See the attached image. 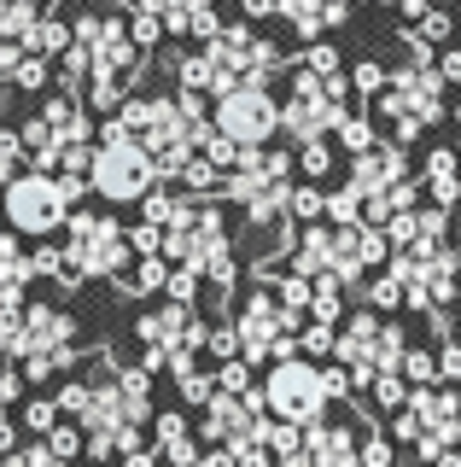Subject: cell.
Masks as SVG:
<instances>
[{
	"label": "cell",
	"mask_w": 461,
	"mask_h": 467,
	"mask_svg": "<svg viewBox=\"0 0 461 467\" xmlns=\"http://www.w3.org/2000/svg\"><path fill=\"white\" fill-rule=\"evenodd\" d=\"M82 193H94L88 175H65V170H30L24 164L0 193V211H6V228L30 234V240H47V234H65L70 211L82 204Z\"/></svg>",
	"instance_id": "obj_1"
},
{
	"label": "cell",
	"mask_w": 461,
	"mask_h": 467,
	"mask_svg": "<svg viewBox=\"0 0 461 467\" xmlns=\"http://www.w3.org/2000/svg\"><path fill=\"white\" fill-rule=\"evenodd\" d=\"M444 88H450V82H444L438 65H409V70H397V77H385V88L374 94V123H385L403 146L421 140L426 129L438 123L444 111H450Z\"/></svg>",
	"instance_id": "obj_2"
},
{
	"label": "cell",
	"mask_w": 461,
	"mask_h": 467,
	"mask_svg": "<svg viewBox=\"0 0 461 467\" xmlns=\"http://www.w3.org/2000/svg\"><path fill=\"white\" fill-rule=\"evenodd\" d=\"M351 111V82L339 77H322L310 65H292V88H286V106H281V129L292 135L298 146L304 140H327L339 129V117Z\"/></svg>",
	"instance_id": "obj_3"
},
{
	"label": "cell",
	"mask_w": 461,
	"mask_h": 467,
	"mask_svg": "<svg viewBox=\"0 0 461 467\" xmlns=\"http://www.w3.org/2000/svg\"><path fill=\"white\" fill-rule=\"evenodd\" d=\"M0 345L6 357H53V368L77 362V316L59 304H24V310H0Z\"/></svg>",
	"instance_id": "obj_4"
},
{
	"label": "cell",
	"mask_w": 461,
	"mask_h": 467,
	"mask_svg": "<svg viewBox=\"0 0 461 467\" xmlns=\"http://www.w3.org/2000/svg\"><path fill=\"white\" fill-rule=\"evenodd\" d=\"M88 182H94V193L106 199V204H135V199H147L164 175H158V158L135 135H118V140H99L94 146Z\"/></svg>",
	"instance_id": "obj_5"
},
{
	"label": "cell",
	"mask_w": 461,
	"mask_h": 467,
	"mask_svg": "<svg viewBox=\"0 0 461 467\" xmlns=\"http://www.w3.org/2000/svg\"><path fill=\"white\" fill-rule=\"evenodd\" d=\"M135 333H140V350H147V368H181V362H193L199 350L210 345V327L193 316V304H176L169 298L164 310H152V316H140L135 321Z\"/></svg>",
	"instance_id": "obj_6"
},
{
	"label": "cell",
	"mask_w": 461,
	"mask_h": 467,
	"mask_svg": "<svg viewBox=\"0 0 461 467\" xmlns=\"http://www.w3.org/2000/svg\"><path fill=\"white\" fill-rule=\"evenodd\" d=\"M216 77H222V94L234 82H275V70H286V53L275 41H263L251 24H222L216 36L205 41Z\"/></svg>",
	"instance_id": "obj_7"
},
{
	"label": "cell",
	"mask_w": 461,
	"mask_h": 467,
	"mask_svg": "<svg viewBox=\"0 0 461 467\" xmlns=\"http://www.w3.org/2000/svg\"><path fill=\"white\" fill-rule=\"evenodd\" d=\"M210 123L240 146H269L281 135V99L269 94V82H234L228 94L210 99Z\"/></svg>",
	"instance_id": "obj_8"
},
{
	"label": "cell",
	"mask_w": 461,
	"mask_h": 467,
	"mask_svg": "<svg viewBox=\"0 0 461 467\" xmlns=\"http://www.w3.org/2000/svg\"><path fill=\"white\" fill-rule=\"evenodd\" d=\"M263 398H269V415L281 420H298V427H310V420L327 415V386H322V368L304 362V350L298 357H281L269 362V379H263Z\"/></svg>",
	"instance_id": "obj_9"
},
{
	"label": "cell",
	"mask_w": 461,
	"mask_h": 467,
	"mask_svg": "<svg viewBox=\"0 0 461 467\" xmlns=\"http://www.w3.org/2000/svg\"><path fill=\"white\" fill-rule=\"evenodd\" d=\"M65 252L82 275H118L135 245H128V228L118 216H99V211H70L65 223Z\"/></svg>",
	"instance_id": "obj_10"
},
{
	"label": "cell",
	"mask_w": 461,
	"mask_h": 467,
	"mask_svg": "<svg viewBox=\"0 0 461 467\" xmlns=\"http://www.w3.org/2000/svg\"><path fill=\"white\" fill-rule=\"evenodd\" d=\"M304 444H310V462L315 467H363V438L344 427L339 415H322L304 427Z\"/></svg>",
	"instance_id": "obj_11"
},
{
	"label": "cell",
	"mask_w": 461,
	"mask_h": 467,
	"mask_svg": "<svg viewBox=\"0 0 461 467\" xmlns=\"http://www.w3.org/2000/svg\"><path fill=\"white\" fill-rule=\"evenodd\" d=\"M152 444H158V456H164L169 467H199V456H205V444L193 438V420L176 415V409L152 415Z\"/></svg>",
	"instance_id": "obj_12"
},
{
	"label": "cell",
	"mask_w": 461,
	"mask_h": 467,
	"mask_svg": "<svg viewBox=\"0 0 461 467\" xmlns=\"http://www.w3.org/2000/svg\"><path fill=\"white\" fill-rule=\"evenodd\" d=\"M275 12H281V18L292 24L304 41H315V36H327L333 24H344L351 0H275Z\"/></svg>",
	"instance_id": "obj_13"
},
{
	"label": "cell",
	"mask_w": 461,
	"mask_h": 467,
	"mask_svg": "<svg viewBox=\"0 0 461 467\" xmlns=\"http://www.w3.org/2000/svg\"><path fill=\"white\" fill-rule=\"evenodd\" d=\"M41 117H47V129L59 135V146H77V140H88V135H94L88 111L77 106V94H70V88H59V94L41 106ZM59 158H65V152H59Z\"/></svg>",
	"instance_id": "obj_14"
},
{
	"label": "cell",
	"mask_w": 461,
	"mask_h": 467,
	"mask_svg": "<svg viewBox=\"0 0 461 467\" xmlns=\"http://www.w3.org/2000/svg\"><path fill=\"white\" fill-rule=\"evenodd\" d=\"M286 263L304 275H327L333 269V223H310L304 234H298V245L286 252Z\"/></svg>",
	"instance_id": "obj_15"
},
{
	"label": "cell",
	"mask_w": 461,
	"mask_h": 467,
	"mask_svg": "<svg viewBox=\"0 0 461 467\" xmlns=\"http://www.w3.org/2000/svg\"><path fill=\"white\" fill-rule=\"evenodd\" d=\"M70 41H77V24L59 18V12H41L36 29H30V47H36V53H47V58H59Z\"/></svg>",
	"instance_id": "obj_16"
},
{
	"label": "cell",
	"mask_w": 461,
	"mask_h": 467,
	"mask_svg": "<svg viewBox=\"0 0 461 467\" xmlns=\"http://www.w3.org/2000/svg\"><path fill=\"white\" fill-rule=\"evenodd\" d=\"M310 321H327V327H339L344 321V281L333 269L315 275V298H310Z\"/></svg>",
	"instance_id": "obj_17"
},
{
	"label": "cell",
	"mask_w": 461,
	"mask_h": 467,
	"mask_svg": "<svg viewBox=\"0 0 461 467\" xmlns=\"http://www.w3.org/2000/svg\"><path fill=\"white\" fill-rule=\"evenodd\" d=\"M47 77H53V58H47V53H36V47H24V53H18V65L6 70V82H12V88H24V94H41V88H47Z\"/></svg>",
	"instance_id": "obj_18"
},
{
	"label": "cell",
	"mask_w": 461,
	"mask_h": 467,
	"mask_svg": "<svg viewBox=\"0 0 461 467\" xmlns=\"http://www.w3.org/2000/svg\"><path fill=\"white\" fill-rule=\"evenodd\" d=\"M333 135H339V146H344V152L356 158V152H368V146L380 140V123H374V117H363V111H344Z\"/></svg>",
	"instance_id": "obj_19"
},
{
	"label": "cell",
	"mask_w": 461,
	"mask_h": 467,
	"mask_svg": "<svg viewBox=\"0 0 461 467\" xmlns=\"http://www.w3.org/2000/svg\"><path fill=\"white\" fill-rule=\"evenodd\" d=\"M30 263H36V275H53L59 286H77V281H82V269L70 263V252H65V245H36V252H30Z\"/></svg>",
	"instance_id": "obj_20"
},
{
	"label": "cell",
	"mask_w": 461,
	"mask_h": 467,
	"mask_svg": "<svg viewBox=\"0 0 461 467\" xmlns=\"http://www.w3.org/2000/svg\"><path fill=\"white\" fill-rule=\"evenodd\" d=\"M176 374V391H181V403H193V409H205L216 398V374L205 368H193V362H181V368H169Z\"/></svg>",
	"instance_id": "obj_21"
},
{
	"label": "cell",
	"mask_w": 461,
	"mask_h": 467,
	"mask_svg": "<svg viewBox=\"0 0 461 467\" xmlns=\"http://www.w3.org/2000/svg\"><path fill=\"white\" fill-rule=\"evenodd\" d=\"M403 292H409V286H403L392 269H380V275H368V281H363V298L374 304V310H385V316L403 310Z\"/></svg>",
	"instance_id": "obj_22"
},
{
	"label": "cell",
	"mask_w": 461,
	"mask_h": 467,
	"mask_svg": "<svg viewBox=\"0 0 461 467\" xmlns=\"http://www.w3.org/2000/svg\"><path fill=\"white\" fill-rule=\"evenodd\" d=\"M368 391H374V403L385 409V415H392V409H403L409 403V379H403V368H380L368 379Z\"/></svg>",
	"instance_id": "obj_23"
},
{
	"label": "cell",
	"mask_w": 461,
	"mask_h": 467,
	"mask_svg": "<svg viewBox=\"0 0 461 467\" xmlns=\"http://www.w3.org/2000/svg\"><path fill=\"white\" fill-rule=\"evenodd\" d=\"M222 175H228V170H216L205 152H193V158H187V164H181V175H176V182L187 187V193H210V187L222 182Z\"/></svg>",
	"instance_id": "obj_24"
},
{
	"label": "cell",
	"mask_w": 461,
	"mask_h": 467,
	"mask_svg": "<svg viewBox=\"0 0 461 467\" xmlns=\"http://www.w3.org/2000/svg\"><path fill=\"white\" fill-rule=\"evenodd\" d=\"M135 6L158 12V18H164V36H187V18H193L199 0H135Z\"/></svg>",
	"instance_id": "obj_25"
},
{
	"label": "cell",
	"mask_w": 461,
	"mask_h": 467,
	"mask_svg": "<svg viewBox=\"0 0 461 467\" xmlns=\"http://www.w3.org/2000/svg\"><path fill=\"white\" fill-rule=\"evenodd\" d=\"M199 152H205V158H210V164H216V170H234V164H240V152H246V146H240L234 135H222V129H216V123H210V135H205V140H199Z\"/></svg>",
	"instance_id": "obj_26"
},
{
	"label": "cell",
	"mask_w": 461,
	"mask_h": 467,
	"mask_svg": "<svg viewBox=\"0 0 461 467\" xmlns=\"http://www.w3.org/2000/svg\"><path fill=\"white\" fill-rule=\"evenodd\" d=\"M397 368H403V379H409V386H438V357H432V350H415V345H409Z\"/></svg>",
	"instance_id": "obj_27"
},
{
	"label": "cell",
	"mask_w": 461,
	"mask_h": 467,
	"mask_svg": "<svg viewBox=\"0 0 461 467\" xmlns=\"http://www.w3.org/2000/svg\"><path fill=\"white\" fill-rule=\"evenodd\" d=\"M0 467H70L65 456H59V450H53L47 444V438H36V444H24V450H12V456L6 462H0Z\"/></svg>",
	"instance_id": "obj_28"
},
{
	"label": "cell",
	"mask_w": 461,
	"mask_h": 467,
	"mask_svg": "<svg viewBox=\"0 0 461 467\" xmlns=\"http://www.w3.org/2000/svg\"><path fill=\"white\" fill-rule=\"evenodd\" d=\"M47 444L59 450L65 462H70V456H88V432H82V420H77V415H70V420H59V427L47 432Z\"/></svg>",
	"instance_id": "obj_29"
},
{
	"label": "cell",
	"mask_w": 461,
	"mask_h": 467,
	"mask_svg": "<svg viewBox=\"0 0 461 467\" xmlns=\"http://www.w3.org/2000/svg\"><path fill=\"white\" fill-rule=\"evenodd\" d=\"M327 216H333V228L339 223H363V193H356L351 182L333 187V193H327Z\"/></svg>",
	"instance_id": "obj_30"
},
{
	"label": "cell",
	"mask_w": 461,
	"mask_h": 467,
	"mask_svg": "<svg viewBox=\"0 0 461 467\" xmlns=\"http://www.w3.org/2000/svg\"><path fill=\"white\" fill-rule=\"evenodd\" d=\"M363 467H397V438H385L380 427L363 432Z\"/></svg>",
	"instance_id": "obj_31"
},
{
	"label": "cell",
	"mask_w": 461,
	"mask_h": 467,
	"mask_svg": "<svg viewBox=\"0 0 461 467\" xmlns=\"http://www.w3.org/2000/svg\"><path fill=\"white\" fill-rule=\"evenodd\" d=\"M199 281H205V275H199L193 263H169V281H164V292H169L176 304H193V298H199Z\"/></svg>",
	"instance_id": "obj_32"
},
{
	"label": "cell",
	"mask_w": 461,
	"mask_h": 467,
	"mask_svg": "<svg viewBox=\"0 0 461 467\" xmlns=\"http://www.w3.org/2000/svg\"><path fill=\"white\" fill-rule=\"evenodd\" d=\"M421 187H426V199L432 204H461V170H444V175H421Z\"/></svg>",
	"instance_id": "obj_33"
},
{
	"label": "cell",
	"mask_w": 461,
	"mask_h": 467,
	"mask_svg": "<svg viewBox=\"0 0 461 467\" xmlns=\"http://www.w3.org/2000/svg\"><path fill=\"white\" fill-rule=\"evenodd\" d=\"M333 339H339V327H327V321H304L298 350H304V357H333Z\"/></svg>",
	"instance_id": "obj_34"
},
{
	"label": "cell",
	"mask_w": 461,
	"mask_h": 467,
	"mask_svg": "<svg viewBox=\"0 0 461 467\" xmlns=\"http://www.w3.org/2000/svg\"><path fill=\"white\" fill-rule=\"evenodd\" d=\"M24 427H30L36 438H47L53 427H59V403H53V398H36V403H24Z\"/></svg>",
	"instance_id": "obj_35"
},
{
	"label": "cell",
	"mask_w": 461,
	"mask_h": 467,
	"mask_svg": "<svg viewBox=\"0 0 461 467\" xmlns=\"http://www.w3.org/2000/svg\"><path fill=\"white\" fill-rule=\"evenodd\" d=\"M216 29H222V18H216V0H199L193 18H187V41H199V47H205Z\"/></svg>",
	"instance_id": "obj_36"
},
{
	"label": "cell",
	"mask_w": 461,
	"mask_h": 467,
	"mask_svg": "<svg viewBox=\"0 0 461 467\" xmlns=\"http://www.w3.org/2000/svg\"><path fill=\"white\" fill-rule=\"evenodd\" d=\"M216 386H222V391H251V362L246 357L216 362Z\"/></svg>",
	"instance_id": "obj_37"
},
{
	"label": "cell",
	"mask_w": 461,
	"mask_h": 467,
	"mask_svg": "<svg viewBox=\"0 0 461 467\" xmlns=\"http://www.w3.org/2000/svg\"><path fill=\"white\" fill-rule=\"evenodd\" d=\"M53 403H59V415H77L82 420V415H88V403H94V386H88V379H70Z\"/></svg>",
	"instance_id": "obj_38"
},
{
	"label": "cell",
	"mask_w": 461,
	"mask_h": 467,
	"mask_svg": "<svg viewBox=\"0 0 461 467\" xmlns=\"http://www.w3.org/2000/svg\"><path fill=\"white\" fill-rule=\"evenodd\" d=\"M128 245H135V257H147V252H164V223H147V216H140V223L128 228Z\"/></svg>",
	"instance_id": "obj_39"
},
{
	"label": "cell",
	"mask_w": 461,
	"mask_h": 467,
	"mask_svg": "<svg viewBox=\"0 0 461 467\" xmlns=\"http://www.w3.org/2000/svg\"><path fill=\"white\" fill-rule=\"evenodd\" d=\"M415 29H421L432 47H438V41H450V29H456V24H450V12H444V6H426L421 18H415Z\"/></svg>",
	"instance_id": "obj_40"
},
{
	"label": "cell",
	"mask_w": 461,
	"mask_h": 467,
	"mask_svg": "<svg viewBox=\"0 0 461 467\" xmlns=\"http://www.w3.org/2000/svg\"><path fill=\"white\" fill-rule=\"evenodd\" d=\"M298 170H304V175H327V170H333L327 140H304V146H298Z\"/></svg>",
	"instance_id": "obj_41"
},
{
	"label": "cell",
	"mask_w": 461,
	"mask_h": 467,
	"mask_svg": "<svg viewBox=\"0 0 461 467\" xmlns=\"http://www.w3.org/2000/svg\"><path fill=\"white\" fill-rule=\"evenodd\" d=\"M322 386H327V398L339 403V398H351V391H356V374H351V368H344V362L333 357V362L322 368Z\"/></svg>",
	"instance_id": "obj_42"
},
{
	"label": "cell",
	"mask_w": 461,
	"mask_h": 467,
	"mask_svg": "<svg viewBox=\"0 0 461 467\" xmlns=\"http://www.w3.org/2000/svg\"><path fill=\"white\" fill-rule=\"evenodd\" d=\"M292 216H298V223L327 216V193H315V187H292Z\"/></svg>",
	"instance_id": "obj_43"
},
{
	"label": "cell",
	"mask_w": 461,
	"mask_h": 467,
	"mask_svg": "<svg viewBox=\"0 0 461 467\" xmlns=\"http://www.w3.org/2000/svg\"><path fill=\"white\" fill-rule=\"evenodd\" d=\"M392 438H397V444H421V415H415V409L409 403H403V409H392Z\"/></svg>",
	"instance_id": "obj_44"
},
{
	"label": "cell",
	"mask_w": 461,
	"mask_h": 467,
	"mask_svg": "<svg viewBox=\"0 0 461 467\" xmlns=\"http://www.w3.org/2000/svg\"><path fill=\"white\" fill-rule=\"evenodd\" d=\"M351 88H356V94H363V99H374V94H380V88H385V70L374 65V58H363V65L351 70Z\"/></svg>",
	"instance_id": "obj_45"
},
{
	"label": "cell",
	"mask_w": 461,
	"mask_h": 467,
	"mask_svg": "<svg viewBox=\"0 0 461 467\" xmlns=\"http://www.w3.org/2000/svg\"><path fill=\"white\" fill-rule=\"evenodd\" d=\"M298 65H310V70H322V77H333V70H339V47H327V41L315 36V41H310V53L298 58Z\"/></svg>",
	"instance_id": "obj_46"
},
{
	"label": "cell",
	"mask_w": 461,
	"mask_h": 467,
	"mask_svg": "<svg viewBox=\"0 0 461 467\" xmlns=\"http://www.w3.org/2000/svg\"><path fill=\"white\" fill-rule=\"evenodd\" d=\"M176 193H158V187H152V193L147 199H140V216H147V223H169V216H176Z\"/></svg>",
	"instance_id": "obj_47"
},
{
	"label": "cell",
	"mask_w": 461,
	"mask_h": 467,
	"mask_svg": "<svg viewBox=\"0 0 461 467\" xmlns=\"http://www.w3.org/2000/svg\"><path fill=\"white\" fill-rule=\"evenodd\" d=\"M30 386V379H24V368H12V362H0V409H12L18 403V391Z\"/></svg>",
	"instance_id": "obj_48"
},
{
	"label": "cell",
	"mask_w": 461,
	"mask_h": 467,
	"mask_svg": "<svg viewBox=\"0 0 461 467\" xmlns=\"http://www.w3.org/2000/svg\"><path fill=\"white\" fill-rule=\"evenodd\" d=\"M438 379H444V386H456V379H461V345H450V339L438 345Z\"/></svg>",
	"instance_id": "obj_49"
},
{
	"label": "cell",
	"mask_w": 461,
	"mask_h": 467,
	"mask_svg": "<svg viewBox=\"0 0 461 467\" xmlns=\"http://www.w3.org/2000/svg\"><path fill=\"white\" fill-rule=\"evenodd\" d=\"M210 357H222V362L240 357V327H216L210 333Z\"/></svg>",
	"instance_id": "obj_50"
},
{
	"label": "cell",
	"mask_w": 461,
	"mask_h": 467,
	"mask_svg": "<svg viewBox=\"0 0 461 467\" xmlns=\"http://www.w3.org/2000/svg\"><path fill=\"white\" fill-rule=\"evenodd\" d=\"M444 170H461V152H450V146L426 152V175H444Z\"/></svg>",
	"instance_id": "obj_51"
},
{
	"label": "cell",
	"mask_w": 461,
	"mask_h": 467,
	"mask_svg": "<svg viewBox=\"0 0 461 467\" xmlns=\"http://www.w3.org/2000/svg\"><path fill=\"white\" fill-rule=\"evenodd\" d=\"M12 450H18V420L0 409V456H12Z\"/></svg>",
	"instance_id": "obj_52"
},
{
	"label": "cell",
	"mask_w": 461,
	"mask_h": 467,
	"mask_svg": "<svg viewBox=\"0 0 461 467\" xmlns=\"http://www.w3.org/2000/svg\"><path fill=\"white\" fill-rule=\"evenodd\" d=\"M275 467H315V462H310V444H292V450H281V456H275Z\"/></svg>",
	"instance_id": "obj_53"
},
{
	"label": "cell",
	"mask_w": 461,
	"mask_h": 467,
	"mask_svg": "<svg viewBox=\"0 0 461 467\" xmlns=\"http://www.w3.org/2000/svg\"><path fill=\"white\" fill-rule=\"evenodd\" d=\"M240 12L257 24V18H275V0H240Z\"/></svg>",
	"instance_id": "obj_54"
},
{
	"label": "cell",
	"mask_w": 461,
	"mask_h": 467,
	"mask_svg": "<svg viewBox=\"0 0 461 467\" xmlns=\"http://www.w3.org/2000/svg\"><path fill=\"white\" fill-rule=\"evenodd\" d=\"M438 70H444V82H461V47H450L438 58Z\"/></svg>",
	"instance_id": "obj_55"
},
{
	"label": "cell",
	"mask_w": 461,
	"mask_h": 467,
	"mask_svg": "<svg viewBox=\"0 0 461 467\" xmlns=\"http://www.w3.org/2000/svg\"><path fill=\"white\" fill-rule=\"evenodd\" d=\"M392 6H403V18H421L426 6H444V0H392Z\"/></svg>",
	"instance_id": "obj_56"
},
{
	"label": "cell",
	"mask_w": 461,
	"mask_h": 467,
	"mask_svg": "<svg viewBox=\"0 0 461 467\" xmlns=\"http://www.w3.org/2000/svg\"><path fill=\"white\" fill-rule=\"evenodd\" d=\"M450 245H456V257H461V228H456V234H450Z\"/></svg>",
	"instance_id": "obj_57"
},
{
	"label": "cell",
	"mask_w": 461,
	"mask_h": 467,
	"mask_svg": "<svg viewBox=\"0 0 461 467\" xmlns=\"http://www.w3.org/2000/svg\"><path fill=\"white\" fill-rule=\"evenodd\" d=\"M77 467H106V462H77Z\"/></svg>",
	"instance_id": "obj_58"
},
{
	"label": "cell",
	"mask_w": 461,
	"mask_h": 467,
	"mask_svg": "<svg viewBox=\"0 0 461 467\" xmlns=\"http://www.w3.org/2000/svg\"><path fill=\"white\" fill-rule=\"evenodd\" d=\"M397 467H426V462H397Z\"/></svg>",
	"instance_id": "obj_59"
},
{
	"label": "cell",
	"mask_w": 461,
	"mask_h": 467,
	"mask_svg": "<svg viewBox=\"0 0 461 467\" xmlns=\"http://www.w3.org/2000/svg\"><path fill=\"white\" fill-rule=\"evenodd\" d=\"M0 228H6V211H0Z\"/></svg>",
	"instance_id": "obj_60"
},
{
	"label": "cell",
	"mask_w": 461,
	"mask_h": 467,
	"mask_svg": "<svg viewBox=\"0 0 461 467\" xmlns=\"http://www.w3.org/2000/svg\"><path fill=\"white\" fill-rule=\"evenodd\" d=\"M456 321H461V304H456Z\"/></svg>",
	"instance_id": "obj_61"
}]
</instances>
